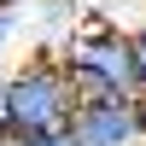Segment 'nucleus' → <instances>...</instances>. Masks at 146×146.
Listing matches in <instances>:
<instances>
[{
    "mask_svg": "<svg viewBox=\"0 0 146 146\" xmlns=\"http://www.w3.org/2000/svg\"><path fill=\"white\" fill-rule=\"evenodd\" d=\"M12 146H82L76 129H47V135H12Z\"/></svg>",
    "mask_w": 146,
    "mask_h": 146,
    "instance_id": "20e7f679",
    "label": "nucleus"
},
{
    "mask_svg": "<svg viewBox=\"0 0 146 146\" xmlns=\"http://www.w3.org/2000/svg\"><path fill=\"white\" fill-rule=\"evenodd\" d=\"M12 35H18V6H0V58H6Z\"/></svg>",
    "mask_w": 146,
    "mask_h": 146,
    "instance_id": "39448f33",
    "label": "nucleus"
},
{
    "mask_svg": "<svg viewBox=\"0 0 146 146\" xmlns=\"http://www.w3.org/2000/svg\"><path fill=\"white\" fill-rule=\"evenodd\" d=\"M140 123H146V88H140Z\"/></svg>",
    "mask_w": 146,
    "mask_h": 146,
    "instance_id": "6e6552de",
    "label": "nucleus"
},
{
    "mask_svg": "<svg viewBox=\"0 0 146 146\" xmlns=\"http://www.w3.org/2000/svg\"><path fill=\"white\" fill-rule=\"evenodd\" d=\"M82 146H135L146 140L140 123V100H117V94H94V100H76V117H70Z\"/></svg>",
    "mask_w": 146,
    "mask_h": 146,
    "instance_id": "7ed1b4c3",
    "label": "nucleus"
},
{
    "mask_svg": "<svg viewBox=\"0 0 146 146\" xmlns=\"http://www.w3.org/2000/svg\"><path fill=\"white\" fill-rule=\"evenodd\" d=\"M58 64H64L70 82H76V100H94V94L140 100L135 47H129V29H117V23H88V29H76L64 47H58Z\"/></svg>",
    "mask_w": 146,
    "mask_h": 146,
    "instance_id": "f03ea898",
    "label": "nucleus"
},
{
    "mask_svg": "<svg viewBox=\"0 0 146 146\" xmlns=\"http://www.w3.org/2000/svg\"><path fill=\"white\" fill-rule=\"evenodd\" d=\"M0 6H18V0H0Z\"/></svg>",
    "mask_w": 146,
    "mask_h": 146,
    "instance_id": "1a4fd4ad",
    "label": "nucleus"
},
{
    "mask_svg": "<svg viewBox=\"0 0 146 146\" xmlns=\"http://www.w3.org/2000/svg\"><path fill=\"white\" fill-rule=\"evenodd\" d=\"M0 135H6V94H0Z\"/></svg>",
    "mask_w": 146,
    "mask_h": 146,
    "instance_id": "0eeeda50",
    "label": "nucleus"
},
{
    "mask_svg": "<svg viewBox=\"0 0 146 146\" xmlns=\"http://www.w3.org/2000/svg\"><path fill=\"white\" fill-rule=\"evenodd\" d=\"M0 94H6V135H47V129H70L76 117V82L53 47L29 53L12 76H0Z\"/></svg>",
    "mask_w": 146,
    "mask_h": 146,
    "instance_id": "f257e3e1",
    "label": "nucleus"
},
{
    "mask_svg": "<svg viewBox=\"0 0 146 146\" xmlns=\"http://www.w3.org/2000/svg\"><path fill=\"white\" fill-rule=\"evenodd\" d=\"M129 47H135V70H140V88H146V23L129 29Z\"/></svg>",
    "mask_w": 146,
    "mask_h": 146,
    "instance_id": "423d86ee",
    "label": "nucleus"
}]
</instances>
